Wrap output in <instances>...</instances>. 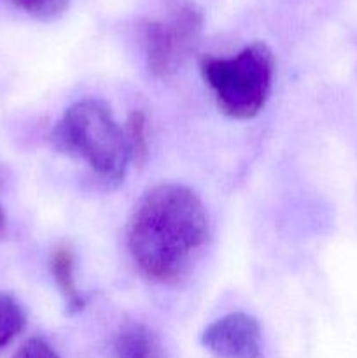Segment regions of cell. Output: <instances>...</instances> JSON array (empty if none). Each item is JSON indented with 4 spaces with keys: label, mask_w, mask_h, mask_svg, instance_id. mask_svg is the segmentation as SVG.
<instances>
[{
    "label": "cell",
    "mask_w": 357,
    "mask_h": 358,
    "mask_svg": "<svg viewBox=\"0 0 357 358\" xmlns=\"http://www.w3.org/2000/svg\"><path fill=\"white\" fill-rule=\"evenodd\" d=\"M209 238V217L195 191L160 184L136 203L128 222V250L150 282L174 283Z\"/></svg>",
    "instance_id": "cell-1"
},
{
    "label": "cell",
    "mask_w": 357,
    "mask_h": 358,
    "mask_svg": "<svg viewBox=\"0 0 357 358\" xmlns=\"http://www.w3.org/2000/svg\"><path fill=\"white\" fill-rule=\"evenodd\" d=\"M51 142L62 152L83 159L108 182H121L130 161L125 129L119 128L111 108L88 98L65 110L51 133Z\"/></svg>",
    "instance_id": "cell-2"
},
{
    "label": "cell",
    "mask_w": 357,
    "mask_h": 358,
    "mask_svg": "<svg viewBox=\"0 0 357 358\" xmlns=\"http://www.w3.org/2000/svg\"><path fill=\"white\" fill-rule=\"evenodd\" d=\"M203 80L224 115L240 121L255 117L272 93L275 58L265 42H254L233 56H203Z\"/></svg>",
    "instance_id": "cell-3"
},
{
    "label": "cell",
    "mask_w": 357,
    "mask_h": 358,
    "mask_svg": "<svg viewBox=\"0 0 357 358\" xmlns=\"http://www.w3.org/2000/svg\"><path fill=\"white\" fill-rule=\"evenodd\" d=\"M203 30V14L195 3L174 2L164 16L144 24L147 66L150 73L167 79L196 48Z\"/></svg>",
    "instance_id": "cell-4"
},
{
    "label": "cell",
    "mask_w": 357,
    "mask_h": 358,
    "mask_svg": "<svg viewBox=\"0 0 357 358\" xmlns=\"http://www.w3.org/2000/svg\"><path fill=\"white\" fill-rule=\"evenodd\" d=\"M202 345L216 358H265L259 322L247 313H230L212 322Z\"/></svg>",
    "instance_id": "cell-5"
},
{
    "label": "cell",
    "mask_w": 357,
    "mask_h": 358,
    "mask_svg": "<svg viewBox=\"0 0 357 358\" xmlns=\"http://www.w3.org/2000/svg\"><path fill=\"white\" fill-rule=\"evenodd\" d=\"M74 264H76L74 252L66 245H59L52 250L51 259H49V269H51L52 280L56 282L69 313H77L84 308V299L77 289Z\"/></svg>",
    "instance_id": "cell-6"
},
{
    "label": "cell",
    "mask_w": 357,
    "mask_h": 358,
    "mask_svg": "<svg viewBox=\"0 0 357 358\" xmlns=\"http://www.w3.org/2000/svg\"><path fill=\"white\" fill-rule=\"evenodd\" d=\"M115 358H161L153 332L140 324H128L115 338Z\"/></svg>",
    "instance_id": "cell-7"
},
{
    "label": "cell",
    "mask_w": 357,
    "mask_h": 358,
    "mask_svg": "<svg viewBox=\"0 0 357 358\" xmlns=\"http://www.w3.org/2000/svg\"><path fill=\"white\" fill-rule=\"evenodd\" d=\"M126 143H128L130 161L142 166L149 154V140H147V117L142 110H133L126 119L125 126Z\"/></svg>",
    "instance_id": "cell-8"
},
{
    "label": "cell",
    "mask_w": 357,
    "mask_h": 358,
    "mask_svg": "<svg viewBox=\"0 0 357 358\" xmlns=\"http://www.w3.org/2000/svg\"><path fill=\"white\" fill-rule=\"evenodd\" d=\"M24 313L9 294H0V350L6 348L24 327Z\"/></svg>",
    "instance_id": "cell-9"
},
{
    "label": "cell",
    "mask_w": 357,
    "mask_h": 358,
    "mask_svg": "<svg viewBox=\"0 0 357 358\" xmlns=\"http://www.w3.org/2000/svg\"><path fill=\"white\" fill-rule=\"evenodd\" d=\"M21 10L37 20H55L70 6V0H13Z\"/></svg>",
    "instance_id": "cell-10"
},
{
    "label": "cell",
    "mask_w": 357,
    "mask_h": 358,
    "mask_svg": "<svg viewBox=\"0 0 357 358\" xmlns=\"http://www.w3.org/2000/svg\"><path fill=\"white\" fill-rule=\"evenodd\" d=\"M13 358H59L56 350L42 338H31L18 348Z\"/></svg>",
    "instance_id": "cell-11"
},
{
    "label": "cell",
    "mask_w": 357,
    "mask_h": 358,
    "mask_svg": "<svg viewBox=\"0 0 357 358\" xmlns=\"http://www.w3.org/2000/svg\"><path fill=\"white\" fill-rule=\"evenodd\" d=\"M6 229H7V219H6V213H4L2 210V205H0V236L6 233Z\"/></svg>",
    "instance_id": "cell-12"
}]
</instances>
